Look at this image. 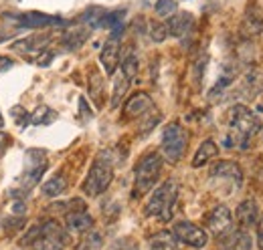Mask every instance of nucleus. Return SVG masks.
Returning <instances> with one entry per match:
<instances>
[{
    "label": "nucleus",
    "mask_w": 263,
    "mask_h": 250,
    "mask_svg": "<svg viewBox=\"0 0 263 250\" xmlns=\"http://www.w3.org/2000/svg\"><path fill=\"white\" fill-rule=\"evenodd\" d=\"M259 117L245 105H233L229 111V131L225 137V145L229 150H247L249 141L259 133Z\"/></svg>",
    "instance_id": "f257e3e1"
},
{
    "label": "nucleus",
    "mask_w": 263,
    "mask_h": 250,
    "mask_svg": "<svg viewBox=\"0 0 263 250\" xmlns=\"http://www.w3.org/2000/svg\"><path fill=\"white\" fill-rule=\"evenodd\" d=\"M176 198H178V182L170 178L160 187H156L154 194L150 196V200H148V204L144 208L146 216L168 222L172 218V208H174Z\"/></svg>",
    "instance_id": "f03ea898"
},
{
    "label": "nucleus",
    "mask_w": 263,
    "mask_h": 250,
    "mask_svg": "<svg viewBox=\"0 0 263 250\" xmlns=\"http://www.w3.org/2000/svg\"><path fill=\"white\" fill-rule=\"evenodd\" d=\"M160 172H162V156L160 154L152 152V154L142 157L134 170V190H132L134 198L148 194L156 184Z\"/></svg>",
    "instance_id": "7ed1b4c3"
},
{
    "label": "nucleus",
    "mask_w": 263,
    "mask_h": 250,
    "mask_svg": "<svg viewBox=\"0 0 263 250\" xmlns=\"http://www.w3.org/2000/svg\"><path fill=\"white\" fill-rule=\"evenodd\" d=\"M111 180H114V161H111L107 152H101L96 157L91 170L87 172V178L83 182V194L96 198V196L103 194L107 190Z\"/></svg>",
    "instance_id": "20e7f679"
},
{
    "label": "nucleus",
    "mask_w": 263,
    "mask_h": 250,
    "mask_svg": "<svg viewBox=\"0 0 263 250\" xmlns=\"http://www.w3.org/2000/svg\"><path fill=\"white\" fill-rule=\"evenodd\" d=\"M71 242L69 230L63 228L57 220H47L39 224V234L31 244L33 250H65Z\"/></svg>",
    "instance_id": "39448f33"
},
{
    "label": "nucleus",
    "mask_w": 263,
    "mask_h": 250,
    "mask_svg": "<svg viewBox=\"0 0 263 250\" xmlns=\"http://www.w3.org/2000/svg\"><path fill=\"white\" fill-rule=\"evenodd\" d=\"M186 143H189V131L176 121L168 123L162 131V143H160L162 157L170 163H178L186 152Z\"/></svg>",
    "instance_id": "423d86ee"
},
{
    "label": "nucleus",
    "mask_w": 263,
    "mask_h": 250,
    "mask_svg": "<svg viewBox=\"0 0 263 250\" xmlns=\"http://www.w3.org/2000/svg\"><path fill=\"white\" fill-rule=\"evenodd\" d=\"M211 182L223 192H235L243 186V172L235 161H219L211 170Z\"/></svg>",
    "instance_id": "0eeeda50"
},
{
    "label": "nucleus",
    "mask_w": 263,
    "mask_h": 250,
    "mask_svg": "<svg viewBox=\"0 0 263 250\" xmlns=\"http://www.w3.org/2000/svg\"><path fill=\"white\" fill-rule=\"evenodd\" d=\"M47 170V154L41 150H29L25 154V174L21 178V187L31 190L41 182V176Z\"/></svg>",
    "instance_id": "6e6552de"
},
{
    "label": "nucleus",
    "mask_w": 263,
    "mask_h": 250,
    "mask_svg": "<svg viewBox=\"0 0 263 250\" xmlns=\"http://www.w3.org/2000/svg\"><path fill=\"white\" fill-rule=\"evenodd\" d=\"M172 234L176 236L178 242H182L186 246H193V248H204L206 242H209L206 230H202L200 226L193 224V222H186V220L176 222L172 226Z\"/></svg>",
    "instance_id": "1a4fd4ad"
},
{
    "label": "nucleus",
    "mask_w": 263,
    "mask_h": 250,
    "mask_svg": "<svg viewBox=\"0 0 263 250\" xmlns=\"http://www.w3.org/2000/svg\"><path fill=\"white\" fill-rule=\"evenodd\" d=\"M8 23H14L16 27L25 29H43V27H65L67 20L59 16H49L41 12H27V14H4Z\"/></svg>",
    "instance_id": "9d476101"
},
{
    "label": "nucleus",
    "mask_w": 263,
    "mask_h": 250,
    "mask_svg": "<svg viewBox=\"0 0 263 250\" xmlns=\"http://www.w3.org/2000/svg\"><path fill=\"white\" fill-rule=\"evenodd\" d=\"M47 45H49V36H41V34H33V36H27V38H21V40H16V43H12L10 45V49L12 51H16V53H21V55H27L31 61H36L43 53H47L49 49H47Z\"/></svg>",
    "instance_id": "9b49d317"
},
{
    "label": "nucleus",
    "mask_w": 263,
    "mask_h": 250,
    "mask_svg": "<svg viewBox=\"0 0 263 250\" xmlns=\"http://www.w3.org/2000/svg\"><path fill=\"white\" fill-rule=\"evenodd\" d=\"M206 226L211 230V234H215L217 238H223L227 236L231 230H233V214L227 206H217L209 218H206Z\"/></svg>",
    "instance_id": "f8f14e48"
},
{
    "label": "nucleus",
    "mask_w": 263,
    "mask_h": 250,
    "mask_svg": "<svg viewBox=\"0 0 263 250\" xmlns=\"http://www.w3.org/2000/svg\"><path fill=\"white\" fill-rule=\"evenodd\" d=\"M263 31V12L259 8V4L255 2H249L247 8H245V16H243V25H241V32L245 36H259Z\"/></svg>",
    "instance_id": "ddd939ff"
},
{
    "label": "nucleus",
    "mask_w": 263,
    "mask_h": 250,
    "mask_svg": "<svg viewBox=\"0 0 263 250\" xmlns=\"http://www.w3.org/2000/svg\"><path fill=\"white\" fill-rule=\"evenodd\" d=\"M99 62L107 75H114L120 65V36H109L101 49Z\"/></svg>",
    "instance_id": "4468645a"
},
{
    "label": "nucleus",
    "mask_w": 263,
    "mask_h": 250,
    "mask_svg": "<svg viewBox=\"0 0 263 250\" xmlns=\"http://www.w3.org/2000/svg\"><path fill=\"white\" fill-rule=\"evenodd\" d=\"M195 29V18L193 14L189 12H178V14H172L168 16V23H166V31L168 34L176 36V38H184L186 34H191Z\"/></svg>",
    "instance_id": "2eb2a0df"
},
{
    "label": "nucleus",
    "mask_w": 263,
    "mask_h": 250,
    "mask_svg": "<svg viewBox=\"0 0 263 250\" xmlns=\"http://www.w3.org/2000/svg\"><path fill=\"white\" fill-rule=\"evenodd\" d=\"M124 111H126V117H130V119H134V117H144V115H148V113L154 111V103H152L150 95L136 93L128 99Z\"/></svg>",
    "instance_id": "dca6fc26"
},
{
    "label": "nucleus",
    "mask_w": 263,
    "mask_h": 250,
    "mask_svg": "<svg viewBox=\"0 0 263 250\" xmlns=\"http://www.w3.org/2000/svg\"><path fill=\"white\" fill-rule=\"evenodd\" d=\"M235 218L239 222V228H245L249 230L251 226L257 224V218H259V206L255 200H245L237 206V212H235Z\"/></svg>",
    "instance_id": "f3484780"
},
{
    "label": "nucleus",
    "mask_w": 263,
    "mask_h": 250,
    "mask_svg": "<svg viewBox=\"0 0 263 250\" xmlns=\"http://www.w3.org/2000/svg\"><path fill=\"white\" fill-rule=\"evenodd\" d=\"M65 224L69 232H75V234H85L93 228V218L85 212V208L81 210H73V212H67L65 214Z\"/></svg>",
    "instance_id": "a211bd4d"
},
{
    "label": "nucleus",
    "mask_w": 263,
    "mask_h": 250,
    "mask_svg": "<svg viewBox=\"0 0 263 250\" xmlns=\"http://www.w3.org/2000/svg\"><path fill=\"white\" fill-rule=\"evenodd\" d=\"M223 238H225L223 244H227L229 250H251V246H253V240H251V236H249V232L245 228L231 230L229 234L223 236Z\"/></svg>",
    "instance_id": "6ab92c4d"
},
{
    "label": "nucleus",
    "mask_w": 263,
    "mask_h": 250,
    "mask_svg": "<svg viewBox=\"0 0 263 250\" xmlns=\"http://www.w3.org/2000/svg\"><path fill=\"white\" fill-rule=\"evenodd\" d=\"M217 156H219L217 143H215L213 139H204V141L200 143V148L197 150L195 157H193V168H202L204 163H209L211 159H215Z\"/></svg>",
    "instance_id": "aec40b11"
},
{
    "label": "nucleus",
    "mask_w": 263,
    "mask_h": 250,
    "mask_svg": "<svg viewBox=\"0 0 263 250\" xmlns=\"http://www.w3.org/2000/svg\"><path fill=\"white\" fill-rule=\"evenodd\" d=\"M150 250H180L178 248V242H176V236L172 232H158L150 238Z\"/></svg>",
    "instance_id": "412c9836"
},
{
    "label": "nucleus",
    "mask_w": 263,
    "mask_h": 250,
    "mask_svg": "<svg viewBox=\"0 0 263 250\" xmlns=\"http://www.w3.org/2000/svg\"><path fill=\"white\" fill-rule=\"evenodd\" d=\"M89 38V31L87 29H79V31H69L63 36V47L69 51H77L83 47V43Z\"/></svg>",
    "instance_id": "4be33fe9"
},
{
    "label": "nucleus",
    "mask_w": 263,
    "mask_h": 250,
    "mask_svg": "<svg viewBox=\"0 0 263 250\" xmlns=\"http://www.w3.org/2000/svg\"><path fill=\"white\" fill-rule=\"evenodd\" d=\"M67 187V180L63 176H55V178H51V180H47L43 187H41V192H43V196H47V198H57V196H61L63 192H65Z\"/></svg>",
    "instance_id": "5701e85b"
},
{
    "label": "nucleus",
    "mask_w": 263,
    "mask_h": 250,
    "mask_svg": "<svg viewBox=\"0 0 263 250\" xmlns=\"http://www.w3.org/2000/svg\"><path fill=\"white\" fill-rule=\"evenodd\" d=\"M101 246H103V236H101V232L91 228L89 232H85V236L81 238V242L77 244L75 250H101Z\"/></svg>",
    "instance_id": "b1692460"
},
{
    "label": "nucleus",
    "mask_w": 263,
    "mask_h": 250,
    "mask_svg": "<svg viewBox=\"0 0 263 250\" xmlns=\"http://www.w3.org/2000/svg\"><path fill=\"white\" fill-rule=\"evenodd\" d=\"M122 75L128 77V79H134L138 75V57L134 51H128L124 57H122Z\"/></svg>",
    "instance_id": "393cba45"
},
{
    "label": "nucleus",
    "mask_w": 263,
    "mask_h": 250,
    "mask_svg": "<svg viewBox=\"0 0 263 250\" xmlns=\"http://www.w3.org/2000/svg\"><path fill=\"white\" fill-rule=\"evenodd\" d=\"M57 119V113L53 111V109H49V107H39L36 109V113H33V117H31V123L33 125H49L53 123Z\"/></svg>",
    "instance_id": "a878e982"
},
{
    "label": "nucleus",
    "mask_w": 263,
    "mask_h": 250,
    "mask_svg": "<svg viewBox=\"0 0 263 250\" xmlns=\"http://www.w3.org/2000/svg\"><path fill=\"white\" fill-rule=\"evenodd\" d=\"M128 85H130V79L128 77H124V75H120L118 79H116V83H114V99H111V107H118L120 105V101H122V97L124 93L128 91Z\"/></svg>",
    "instance_id": "bb28decb"
},
{
    "label": "nucleus",
    "mask_w": 263,
    "mask_h": 250,
    "mask_svg": "<svg viewBox=\"0 0 263 250\" xmlns=\"http://www.w3.org/2000/svg\"><path fill=\"white\" fill-rule=\"evenodd\" d=\"M154 10H156V14L158 16H172L174 12H176V2L174 0H158L156 2V6H154Z\"/></svg>",
    "instance_id": "cd10ccee"
},
{
    "label": "nucleus",
    "mask_w": 263,
    "mask_h": 250,
    "mask_svg": "<svg viewBox=\"0 0 263 250\" xmlns=\"http://www.w3.org/2000/svg\"><path fill=\"white\" fill-rule=\"evenodd\" d=\"M10 115H12V119L16 121V125H18V127H25V125L31 123V117H29L27 109H23V107H12Z\"/></svg>",
    "instance_id": "c85d7f7f"
},
{
    "label": "nucleus",
    "mask_w": 263,
    "mask_h": 250,
    "mask_svg": "<svg viewBox=\"0 0 263 250\" xmlns=\"http://www.w3.org/2000/svg\"><path fill=\"white\" fill-rule=\"evenodd\" d=\"M156 43H162L166 36H168V31H166V25H160V23H154L152 25V34H150Z\"/></svg>",
    "instance_id": "c756f323"
},
{
    "label": "nucleus",
    "mask_w": 263,
    "mask_h": 250,
    "mask_svg": "<svg viewBox=\"0 0 263 250\" xmlns=\"http://www.w3.org/2000/svg\"><path fill=\"white\" fill-rule=\"evenodd\" d=\"M109 250H138V244L132 238H122V240H116Z\"/></svg>",
    "instance_id": "7c9ffc66"
},
{
    "label": "nucleus",
    "mask_w": 263,
    "mask_h": 250,
    "mask_svg": "<svg viewBox=\"0 0 263 250\" xmlns=\"http://www.w3.org/2000/svg\"><path fill=\"white\" fill-rule=\"evenodd\" d=\"M12 65H14V61H12L10 57L0 55V75H2V73H6L8 69H12Z\"/></svg>",
    "instance_id": "2f4dec72"
},
{
    "label": "nucleus",
    "mask_w": 263,
    "mask_h": 250,
    "mask_svg": "<svg viewBox=\"0 0 263 250\" xmlns=\"http://www.w3.org/2000/svg\"><path fill=\"white\" fill-rule=\"evenodd\" d=\"M8 141H10V137H8V133H4V131H0V159L2 156L6 154V148H8Z\"/></svg>",
    "instance_id": "473e14b6"
},
{
    "label": "nucleus",
    "mask_w": 263,
    "mask_h": 250,
    "mask_svg": "<svg viewBox=\"0 0 263 250\" xmlns=\"http://www.w3.org/2000/svg\"><path fill=\"white\" fill-rule=\"evenodd\" d=\"M257 248L263 250V218L257 222Z\"/></svg>",
    "instance_id": "72a5a7b5"
},
{
    "label": "nucleus",
    "mask_w": 263,
    "mask_h": 250,
    "mask_svg": "<svg viewBox=\"0 0 263 250\" xmlns=\"http://www.w3.org/2000/svg\"><path fill=\"white\" fill-rule=\"evenodd\" d=\"M2 125H4V119H2V115H0V127H2Z\"/></svg>",
    "instance_id": "f704fd0d"
}]
</instances>
